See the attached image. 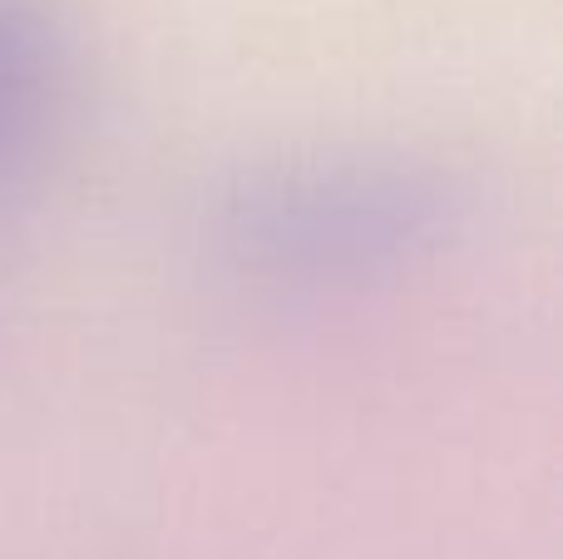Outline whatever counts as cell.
I'll use <instances>...</instances> for the list:
<instances>
[{"mask_svg":"<svg viewBox=\"0 0 563 559\" xmlns=\"http://www.w3.org/2000/svg\"><path fill=\"white\" fill-rule=\"evenodd\" d=\"M455 168L400 149H327L247 164L208 204V243L238 277L341 287L430 257L465 223Z\"/></svg>","mask_w":563,"mask_h":559,"instance_id":"cell-1","label":"cell"},{"mask_svg":"<svg viewBox=\"0 0 563 559\" xmlns=\"http://www.w3.org/2000/svg\"><path fill=\"white\" fill-rule=\"evenodd\" d=\"M75 25L59 0H0V218L30 194L75 105Z\"/></svg>","mask_w":563,"mask_h":559,"instance_id":"cell-2","label":"cell"}]
</instances>
